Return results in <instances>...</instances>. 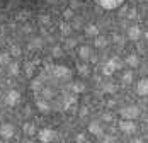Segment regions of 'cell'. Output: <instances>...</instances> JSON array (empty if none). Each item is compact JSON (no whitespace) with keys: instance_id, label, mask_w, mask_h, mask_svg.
<instances>
[{"instance_id":"cell-1","label":"cell","mask_w":148,"mask_h":143,"mask_svg":"<svg viewBox=\"0 0 148 143\" xmlns=\"http://www.w3.org/2000/svg\"><path fill=\"white\" fill-rule=\"evenodd\" d=\"M95 2L104 10H116L124 3V0H95Z\"/></svg>"}]
</instances>
